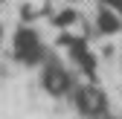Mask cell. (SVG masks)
I'll use <instances>...</instances> for the list:
<instances>
[{
	"label": "cell",
	"instance_id": "obj_1",
	"mask_svg": "<svg viewBox=\"0 0 122 119\" xmlns=\"http://www.w3.org/2000/svg\"><path fill=\"white\" fill-rule=\"evenodd\" d=\"M12 50H15V58H18L20 64H26V67L44 64V44H41L38 32H35V29H29V26H20L18 32H15Z\"/></svg>",
	"mask_w": 122,
	"mask_h": 119
},
{
	"label": "cell",
	"instance_id": "obj_3",
	"mask_svg": "<svg viewBox=\"0 0 122 119\" xmlns=\"http://www.w3.org/2000/svg\"><path fill=\"white\" fill-rule=\"evenodd\" d=\"M76 108H79L84 116H93V119H105V108H108V99L99 87L87 84L76 90Z\"/></svg>",
	"mask_w": 122,
	"mask_h": 119
},
{
	"label": "cell",
	"instance_id": "obj_5",
	"mask_svg": "<svg viewBox=\"0 0 122 119\" xmlns=\"http://www.w3.org/2000/svg\"><path fill=\"white\" fill-rule=\"evenodd\" d=\"M70 44V52H73V61L79 64L87 76H93V70H96V58H93V52H90L87 47H84V41H67Z\"/></svg>",
	"mask_w": 122,
	"mask_h": 119
},
{
	"label": "cell",
	"instance_id": "obj_6",
	"mask_svg": "<svg viewBox=\"0 0 122 119\" xmlns=\"http://www.w3.org/2000/svg\"><path fill=\"white\" fill-rule=\"evenodd\" d=\"M76 20H79V15H76L73 9H61V12H55V15H52V23H55L58 29H67V26H76Z\"/></svg>",
	"mask_w": 122,
	"mask_h": 119
},
{
	"label": "cell",
	"instance_id": "obj_7",
	"mask_svg": "<svg viewBox=\"0 0 122 119\" xmlns=\"http://www.w3.org/2000/svg\"><path fill=\"white\" fill-rule=\"evenodd\" d=\"M99 3H102V6H108V9H116V12L122 9V0H99Z\"/></svg>",
	"mask_w": 122,
	"mask_h": 119
},
{
	"label": "cell",
	"instance_id": "obj_4",
	"mask_svg": "<svg viewBox=\"0 0 122 119\" xmlns=\"http://www.w3.org/2000/svg\"><path fill=\"white\" fill-rule=\"evenodd\" d=\"M96 29H99V35H116L119 29H122V18L116 15V9L102 6L96 12Z\"/></svg>",
	"mask_w": 122,
	"mask_h": 119
},
{
	"label": "cell",
	"instance_id": "obj_2",
	"mask_svg": "<svg viewBox=\"0 0 122 119\" xmlns=\"http://www.w3.org/2000/svg\"><path fill=\"white\" fill-rule=\"evenodd\" d=\"M41 84L50 96H67L73 90V79L70 73L61 67L55 58H44V67H41Z\"/></svg>",
	"mask_w": 122,
	"mask_h": 119
},
{
	"label": "cell",
	"instance_id": "obj_8",
	"mask_svg": "<svg viewBox=\"0 0 122 119\" xmlns=\"http://www.w3.org/2000/svg\"><path fill=\"white\" fill-rule=\"evenodd\" d=\"M0 41H3V26H0Z\"/></svg>",
	"mask_w": 122,
	"mask_h": 119
}]
</instances>
